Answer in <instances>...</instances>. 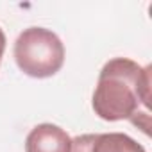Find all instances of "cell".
Listing matches in <instances>:
<instances>
[{
    "label": "cell",
    "mask_w": 152,
    "mask_h": 152,
    "mask_svg": "<svg viewBox=\"0 0 152 152\" xmlns=\"http://www.w3.org/2000/svg\"><path fill=\"white\" fill-rule=\"evenodd\" d=\"M150 66L127 57L107 61L93 91V111L106 122L131 120L140 111L150 113Z\"/></svg>",
    "instance_id": "cell-1"
},
{
    "label": "cell",
    "mask_w": 152,
    "mask_h": 152,
    "mask_svg": "<svg viewBox=\"0 0 152 152\" xmlns=\"http://www.w3.org/2000/svg\"><path fill=\"white\" fill-rule=\"evenodd\" d=\"M15 61L29 77L47 79L63 68L64 45L50 29L29 27L15 41Z\"/></svg>",
    "instance_id": "cell-2"
},
{
    "label": "cell",
    "mask_w": 152,
    "mask_h": 152,
    "mask_svg": "<svg viewBox=\"0 0 152 152\" xmlns=\"http://www.w3.org/2000/svg\"><path fill=\"white\" fill-rule=\"evenodd\" d=\"M70 152H147L143 145L124 132L81 134L72 140Z\"/></svg>",
    "instance_id": "cell-3"
},
{
    "label": "cell",
    "mask_w": 152,
    "mask_h": 152,
    "mask_svg": "<svg viewBox=\"0 0 152 152\" xmlns=\"http://www.w3.org/2000/svg\"><path fill=\"white\" fill-rule=\"evenodd\" d=\"M72 138L54 124L36 125L25 140V152H70Z\"/></svg>",
    "instance_id": "cell-4"
},
{
    "label": "cell",
    "mask_w": 152,
    "mask_h": 152,
    "mask_svg": "<svg viewBox=\"0 0 152 152\" xmlns=\"http://www.w3.org/2000/svg\"><path fill=\"white\" fill-rule=\"evenodd\" d=\"M4 52H6V34H4L2 29H0V63H2Z\"/></svg>",
    "instance_id": "cell-5"
}]
</instances>
